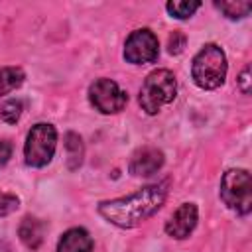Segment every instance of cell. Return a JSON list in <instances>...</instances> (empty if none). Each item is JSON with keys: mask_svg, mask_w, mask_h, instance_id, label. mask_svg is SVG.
<instances>
[{"mask_svg": "<svg viewBox=\"0 0 252 252\" xmlns=\"http://www.w3.org/2000/svg\"><path fill=\"white\" fill-rule=\"evenodd\" d=\"M197 205L195 203H183L165 222V232L171 236V238H177V240H183L187 238L195 224H197Z\"/></svg>", "mask_w": 252, "mask_h": 252, "instance_id": "cell-8", "label": "cell"}, {"mask_svg": "<svg viewBox=\"0 0 252 252\" xmlns=\"http://www.w3.org/2000/svg\"><path fill=\"white\" fill-rule=\"evenodd\" d=\"M20 240L30 248V250H37L43 242V234H45V222L35 219V217H26L20 222L18 228Z\"/></svg>", "mask_w": 252, "mask_h": 252, "instance_id": "cell-11", "label": "cell"}, {"mask_svg": "<svg viewBox=\"0 0 252 252\" xmlns=\"http://www.w3.org/2000/svg\"><path fill=\"white\" fill-rule=\"evenodd\" d=\"M24 71L20 67H0V96L12 93L24 83Z\"/></svg>", "mask_w": 252, "mask_h": 252, "instance_id": "cell-12", "label": "cell"}, {"mask_svg": "<svg viewBox=\"0 0 252 252\" xmlns=\"http://www.w3.org/2000/svg\"><path fill=\"white\" fill-rule=\"evenodd\" d=\"M55 146H57V132L51 124L39 122L32 126L26 138V146H24L26 163L32 167L47 165L55 154Z\"/></svg>", "mask_w": 252, "mask_h": 252, "instance_id": "cell-5", "label": "cell"}, {"mask_svg": "<svg viewBox=\"0 0 252 252\" xmlns=\"http://www.w3.org/2000/svg\"><path fill=\"white\" fill-rule=\"evenodd\" d=\"M238 85H240V91L244 94H250V67L248 65L242 69V73L238 77Z\"/></svg>", "mask_w": 252, "mask_h": 252, "instance_id": "cell-20", "label": "cell"}, {"mask_svg": "<svg viewBox=\"0 0 252 252\" xmlns=\"http://www.w3.org/2000/svg\"><path fill=\"white\" fill-rule=\"evenodd\" d=\"M22 108L24 106H22L20 100H6L0 106V118L6 120V122H10V124H14V122H18V118L22 114Z\"/></svg>", "mask_w": 252, "mask_h": 252, "instance_id": "cell-16", "label": "cell"}, {"mask_svg": "<svg viewBox=\"0 0 252 252\" xmlns=\"http://www.w3.org/2000/svg\"><path fill=\"white\" fill-rule=\"evenodd\" d=\"M65 150H67V159H69V167L75 169L81 165L83 161V140L79 134L69 132L65 136Z\"/></svg>", "mask_w": 252, "mask_h": 252, "instance_id": "cell-13", "label": "cell"}, {"mask_svg": "<svg viewBox=\"0 0 252 252\" xmlns=\"http://www.w3.org/2000/svg\"><path fill=\"white\" fill-rule=\"evenodd\" d=\"M183 47H185V35H183L181 32H173V33L169 35V41H167L169 53H171V55H177V53L183 51Z\"/></svg>", "mask_w": 252, "mask_h": 252, "instance_id": "cell-18", "label": "cell"}, {"mask_svg": "<svg viewBox=\"0 0 252 252\" xmlns=\"http://www.w3.org/2000/svg\"><path fill=\"white\" fill-rule=\"evenodd\" d=\"M10 158H12V144L8 140H0V167H4Z\"/></svg>", "mask_w": 252, "mask_h": 252, "instance_id": "cell-19", "label": "cell"}, {"mask_svg": "<svg viewBox=\"0 0 252 252\" xmlns=\"http://www.w3.org/2000/svg\"><path fill=\"white\" fill-rule=\"evenodd\" d=\"M18 205H20V199L16 195L6 193V191L0 189V217H6L10 213H14L18 209Z\"/></svg>", "mask_w": 252, "mask_h": 252, "instance_id": "cell-17", "label": "cell"}, {"mask_svg": "<svg viewBox=\"0 0 252 252\" xmlns=\"http://www.w3.org/2000/svg\"><path fill=\"white\" fill-rule=\"evenodd\" d=\"M165 8H167V12L171 14V18L187 20V18H191V16L201 8V2H199V0H193V2H187V0H175V2H167Z\"/></svg>", "mask_w": 252, "mask_h": 252, "instance_id": "cell-14", "label": "cell"}, {"mask_svg": "<svg viewBox=\"0 0 252 252\" xmlns=\"http://www.w3.org/2000/svg\"><path fill=\"white\" fill-rule=\"evenodd\" d=\"M165 201L163 185H148L140 191L118 197L112 201H102L98 205V215L104 217L108 222L120 228H134L148 220Z\"/></svg>", "mask_w": 252, "mask_h": 252, "instance_id": "cell-1", "label": "cell"}, {"mask_svg": "<svg viewBox=\"0 0 252 252\" xmlns=\"http://www.w3.org/2000/svg\"><path fill=\"white\" fill-rule=\"evenodd\" d=\"M220 197L238 215H248L252 209V179L248 169H228L220 179Z\"/></svg>", "mask_w": 252, "mask_h": 252, "instance_id": "cell-4", "label": "cell"}, {"mask_svg": "<svg viewBox=\"0 0 252 252\" xmlns=\"http://www.w3.org/2000/svg\"><path fill=\"white\" fill-rule=\"evenodd\" d=\"M226 55L217 43H207L193 57L191 75L199 89L213 91L224 83L226 77Z\"/></svg>", "mask_w": 252, "mask_h": 252, "instance_id": "cell-2", "label": "cell"}, {"mask_svg": "<svg viewBox=\"0 0 252 252\" xmlns=\"http://www.w3.org/2000/svg\"><path fill=\"white\" fill-rule=\"evenodd\" d=\"M158 55H159V43L152 30L142 28V30H134L128 35L124 43V59L128 63L134 65L152 63L158 59Z\"/></svg>", "mask_w": 252, "mask_h": 252, "instance_id": "cell-7", "label": "cell"}, {"mask_svg": "<svg viewBox=\"0 0 252 252\" xmlns=\"http://www.w3.org/2000/svg\"><path fill=\"white\" fill-rule=\"evenodd\" d=\"M215 6L230 20L244 18L252 10V2H215Z\"/></svg>", "mask_w": 252, "mask_h": 252, "instance_id": "cell-15", "label": "cell"}, {"mask_svg": "<svg viewBox=\"0 0 252 252\" xmlns=\"http://www.w3.org/2000/svg\"><path fill=\"white\" fill-rule=\"evenodd\" d=\"M177 94V83L169 69H156L152 71L140 89V106L146 114H158L161 106L169 104Z\"/></svg>", "mask_w": 252, "mask_h": 252, "instance_id": "cell-3", "label": "cell"}, {"mask_svg": "<svg viewBox=\"0 0 252 252\" xmlns=\"http://www.w3.org/2000/svg\"><path fill=\"white\" fill-rule=\"evenodd\" d=\"M93 238L85 228H69L57 242V252H91Z\"/></svg>", "mask_w": 252, "mask_h": 252, "instance_id": "cell-10", "label": "cell"}, {"mask_svg": "<svg viewBox=\"0 0 252 252\" xmlns=\"http://www.w3.org/2000/svg\"><path fill=\"white\" fill-rule=\"evenodd\" d=\"M161 165H163L161 150L152 148V146H144V148H140L132 154L128 169L136 177H148V175H154Z\"/></svg>", "mask_w": 252, "mask_h": 252, "instance_id": "cell-9", "label": "cell"}, {"mask_svg": "<svg viewBox=\"0 0 252 252\" xmlns=\"http://www.w3.org/2000/svg\"><path fill=\"white\" fill-rule=\"evenodd\" d=\"M89 98H91V104L102 114H116L128 102V94L118 87V83L104 77L96 79L89 87Z\"/></svg>", "mask_w": 252, "mask_h": 252, "instance_id": "cell-6", "label": "cell"}]
</instances>
